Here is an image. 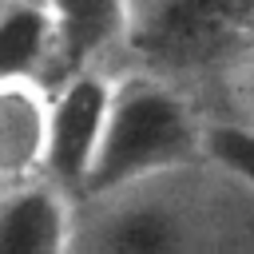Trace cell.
Wrapping results in <instances>:
<instances>
[{"mask_svg": "<svg viewBox=\"0 0 254 254\" xmlns=\"http://www.w3.org/2000/svg\"><path fill=\"white\" fill-rule=\"evenodd\" d=\"M111 95H115V71L107 67L71 71L52 83L44 175L67 187L75 198L83 194L91 167L99 159L107 115H111Z\"/></svg>", "mask_w": 254, "mask_h": 254, "instance_id": "4", "label": "cell"}, {"mask_svg": "<svg viewBox=\"0 0 254 254\" xmlns=\"http://www.w3.org/2000/svg\"><path fill=\"white\" fill-rule=\"evenodd\" d=\"M254 40V0H135V44L143 67L179 75L226 60Z\"/></svg>", "mask_w": 254, "mask_h": 254, "instance_id": "3", "label": "cell"}, {"mask_svg": "<svg viewBox=\"0 0 254 254\" xmlns=\"http://www.w3.org/2000/svg\"><path fill=\"white\" fill-rule=\"evenodd\" d=\"M44 8L56 32L52 83L71 71H87V67L119 71L115 64L131 56L135 0H44Z\"/></svg>", "mask_w": 254, "mask_h": 254, "instance_id": "5", "label": "cell"}, {"mask_svg": "<svg viewBox=\"0 0 254 254\" xmlns=\"http://www.w3.org/2000/svg\"><path fill=\"white\" fill-rule=\"evenodd\" d=\"M222 79H226V95H230V111L242 115V119H254V40L242 44L226 67H222Z\"/></svg>", "mask_w": 254, "mask_h": 254, "instance_id": "10", "label": "cell"}, {"mask_svg": "<svg viewBox=\"0 0 254 254\" xmlns=\"http://www.w3.org/2000/svg\"><path fill=\"white\" fill-rule=\"evenodd\" d=\"M56 32L44 0H0V83L44 79L52 83Z\"/></svg>", "mask_w": 254, "mask_h": 254, "instance_id": "8", "label": "cell"}, {"mask_svg": "<svg viewBox=\"0 0 254 254\" xmlns=\"http://www.w3.org/2000/svg\"><path fill=\"white\" fill-rule=\"evenodd\" d=\"M202 123L206 111L179 83V75L143 64L115 71L103 147L79 198H99L131 183L202 163Z\"/></svg>", "mask_w": 254, "mask_h": 254, "instance_id": "1", "label": "cell"}, {"mask_svg": "<svg viewBox=\"0 0 254 254\" xmlns=\"http://www.w3.org/2000/svg\"><path fill=\"white\" fill-rule=\"evenodd\" d=\"M79 198L48 175L0 187V254L75 250Z\"/></svg>", "mask_w": 254, "mask_h": 254, "instance_id": "6", "label": "cell"}, {"mask_svg": "<svg viewBox=\"0 0 254 254\" xmlns=\"http://www.w3.org/2000/svg\"><path fill=\"white\" fill-rule=\"evenodd\" d=\"M202 167L214 171L226 187L254 198V119L234 111L206 115L202 123Z\"/></svg>", "mask_w": 254, "mask_h": 254, "instance_id": "9", "label": "cell"}, {"mask_svg": "<svg viewBox=\"0 0 254 254\" xmlns=\"http://www.w3.org/2000/svg\"><path fill=\"white\" fill-rule=\"evenodd\" d=\"M198 171H202V163L131 183V187L99 194V198H79L75 246L127 250V254L206 246L210 242L206 230H210V222L218 226L222 214L206 206V194H194Z\"/></svg>", "mask_w": 254, "mask_h": 254, "instance_id": "2", "label": "cell"}, {"mask_svg": "<svg viewBox=\"0 0 254 254\" xmlns=\"http://www.w3.org/2000/svg\"><path fill=\"white\" fill-rule=\"evenodd\" d=\"M48 103H52V87L44 79L0 83V187L44 175Z\"/></svg>", "mask_w": 254, "mask_h": 254, "instance_id": "7", "label": "cell"}]
</instances>
